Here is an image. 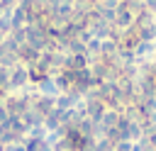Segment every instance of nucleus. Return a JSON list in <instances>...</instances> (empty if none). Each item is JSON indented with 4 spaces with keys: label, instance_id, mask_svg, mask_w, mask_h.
I'll use <instances>...</instances> for the list:
<instances>
[{
    "label": "nucleus",
    "instance_id": "f257e3e1",
    "mask_svg": "<svg viewBox=\"0 0 156 151\" xmlns=\"http://www.w3.org/2000/svg\"><path fill=\"white\" fill-rule=\"evenodd\" d=\"M27 83H29L27 66H22V63L12 66V68H10V78H7V88H10V90H22Z\"/></svg>",
    "mask_w": 156,
    "mask_h": 151
}]
</instances>
